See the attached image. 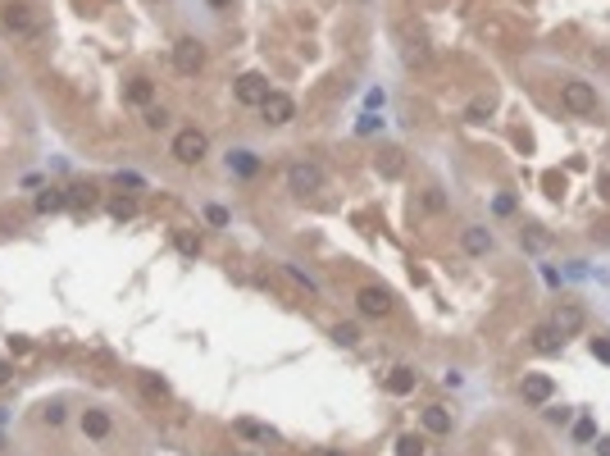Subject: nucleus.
<instances>
[{
	"instance_id": "obj_1",
	"label": "nucleus",
	"mask_w": 610,
	"mask_h": 456,
	"mask_svg": "<svg viewBox=\"0 0 610 456\" xmlns=\"http://www.w3.org/2000/svg\"><path fill=\"white\" fill-rule=\"evenodd\" d=\"M205 151H210V137H205L201 128H182V133L173 137V160H178V165H201Z\"/></svg>"
},
{
	"instance_id": "obj_2",
	"label": "nucleus",
	"mask_w": 610,
	"mask_h": 456,
	"mask_svg": "<svg viewBox=\"0 0 610 456\" xmlns=\"http://www.w3.org/2000/svg\"><path fill=\"white\" fill-rule=\"evenodd\" d=\"M173 69H178L182 78H196V73L205 69V50H201L196 37H182L178 46H173Z\"/></svg>"
},
{
	"instance_id": "obj_3",
	"label": "nucleus",
	"mask_w": 610,
	"mask_h": 456,
	"mask_svg": "<svg viewBox=\"0 0 610 456\" xmlns=\"http://www.w3.org/2000/svg\"><path fill=\"white\" fill-rule=\"evenodd\" d=\"M560 101H565V110H570V114H592V110H597L592 82H579V78H570V82L560 87Z\"/></svg>"
},
{
	"instance_id": "obj_4",
	"label": "nucleus",
	"mask_w": 610,
	"mask_h": 456,
	"mask_svg": "<svg viewBox=\"0 0 610 456\" xmlns=\"http://www.w3.org/2000/svg\"><path fill=\"white\" fill-rule=\"evenodd\" d=\"M287 188L296 192V197H310V192L323 188V169L319 165H305V160H296V165H287Z\"/></svg>"
},
{
	"instance_id": "obj_5",
	"label": "nucleus",
	"mask_w": 610,
	"mask_h": 456,
	"mask_svg": "<svg viewBox=\"0 0 610 456\" xmlns=\"http://www.w3.org/2000/svg\"><path fill=\"white\" fill-rule=\"evenodd\" d=\"M0 23H5V32H14V37H37V32H41L37 14H32L28 5H5V14H0Z\"/></svg>"
},
{
	"instance_id": "obj_6",
	"label": "nucleus",
	"mask_w": 610,
	"mask_h": 456,
	"mask_svg": "<svg viewBox=\"0 0 610 456\" xmlns=\"http://www.w3.org/2000/svg\"><path fill=\"white\" fill-rule=\"evenodd\" d=\"M260 114H265V124L282 128V124H292V119H296V105H292V96L269 92V96H265V105H260Z\"/></svg>"
},
{
	"instance_id": "obj_7",
	"label": "nucleus",
	"mask_w": 610,
	"mask_h": 456,
	"mask_svg": "<svg viewBox=\"0 0 610 456\" xmlns=\"http://www.w3.org/2000/svg\"><path fill=\"white\" fill-rule=\"evenodd\" d=\"M355 306H360V315H369V320H383V315H392V292L387 288H360Z\"/></svg>"
},
{
	"instance_id": "obj_8",
	"label": "nucleus",
	"mask_w": 610,
	"mask_h": 456,
	"mask_svg": "<svg viewBox=\"0 0 610 456\" xmlns=\"http://www.w3.org/2000/svg\"><path fill=\"white\" fill-rule=\"evenodd\" d=\"M265 96H269V78L265 73H242V78H237V101L242 105H265Z\"/></svg>"
},
{
	"instance_id": "obj_9",
	"label": "nucleus",
	"mask_w": 610,
	"mask_h": 456,
	"mask_svg": "<svg viewBox=\"0 0 610 456\" xmlns=\"http://www.w3.org/2000/svg\"><path fill=\"white\" fill-rule=\"evenodd\" d=\"M519 393H524V401H533V406H547L555 397V384H551V374H524Z\"/></svg>"
},
{
	"instance_id": "obj_10",
	"label": "nucleus",
	"mask_w": 610,
	"mask_h": 456,
	"mask_svg": "<svg viewBox=\"0 0 610 456\" xmlns=\"http://www.w3.org/2000/svg\"><path fill=\"white\" fill-rule=\"evenodd\" d=\"M551 329L560 333V338L579 333V329H583V310L574 306V301H560V306H555V315H551Z\"/></svg>"
},
{
	"instance_id": "obj_11",
	"label": "nucleus",
	"mask_w": 610,
	"mask_h": 456,
	"mask_svg": "<svg viewBox=\"0 0 610 456\" xmlns=\"http://www.w3.org/2000/svg\"><path fill=\"white\" fill-rule=\"evenodd\" d=\"M415 384H419V374L410 370V365H396V370L387 374V393H392V397H406V393H415Z\"/></svg>"
},
{
	"instance_id": "obj_12",
	"label": "nucleus",
	"mask_w": 610,
	"mask_h": 456,
	"mask_svg": "<svg viewBox=\"0 0 610 456\" xmlns=\"http://www.w3.org/2000/svg\"><path fill=\"white\" fill-rule=\"evenodd\" d=\"M460 246L470 256H487V246H492V233H487V228H465L460 233Z\"/></svg>"
},
{
	"instance_id": "obj_13",
	"label": "nucleus",
	"mask_w": 610,
	"mask_h": 456,
	"mask_svg": "<svg viewBox=\"0 0 610 456\" xmlns=\"http://www.w3.org/2000/svg\"><path fill=\"white\" fill-rule=\"evenodd\" d=\"M128 101H133V105H141V110H146V105L150 101H155V82H150V78H133V82H128Z\"/></svg>"
},
{
	"instance_id": "obj_14",
	"label": "nucleus",
	"mask_w": 610,
	"mask_h": 456,
	"mask_svg": "<svg viewBox=\"0 0 610 456\" xmlns=\"http://www.w3.org/2000/svg\"><path fill=\"white\" fill-rule=\"evenodd\" d=\"M82 433L87 438H105L110 433V416L105 411H82Z\"/></svg>"
},
{
	"instance_id": "obj_15",
	"label": "nucleus",
	"mask_w": 610,
	"mask_h": 456,
	"mask_svg": "<svg viewBox=\"0 0 610 456\" xmlns=\"http://www.w3.org/2000/svg\"><path fill=\"white\" fill-rule=\"evenodd\" d=\"M423 433H451V411L428 406L423 411Z\"/></svg>"
},
{
	"instance_id": "obj_16",
	"label": "nucleus",
	"mask_w": 610,
	"mask_h": 456,
	"mask_svg": "<svg viewBox=\"0 0 610 456\" xmlns=\"http://www.w3.org/2000/svg\"><path fill=\"white\" fill-rule=\"evenodd\" d=\"M560 333L551 329V324H538V329H533V347H538V352H560Z\"/></svg>"
},
{
	"instance_id": "obj_17",
	"label": "nucleus",
	"mask_w": 610,
	"mask_h": 456,
	"mask_svg": "<svg viewBox=\"0 0 610 456\" xmlns=\"http://www.w3.org/2000/svg\"><path fill=\"white\" fill-rule=\"evenodd\" d=\"M64 205H69V192H55V188H50V192H41V197H37V210H41V215H55V210H64Z\"/></svg>"
},
{
	"instance_id": "obj_18",
	"label": "nucleus",
	"mask_w": 610,
	"mask_h": 456,
	"mask_svg": "<svg viewBox=\"0 0 610 456\" xmlns=\"http://www.w3.org/2000/svg\"><path fill=\"white\" fill-rule=\"evenodd\" d=\"M141 393L155 397V401H165V397H169V384H165L160 374H141Z\"/></svg>"
},
{
	"instance_id": "obj_19",
	"label": "nucleus",
	"mask_w": 610,
	"mask_h": 456,
	"mask_svg": "<svg viewBox=\"0 0 610 456\" xmlns=\"http://www.w3.org/2000/svg\"><path fill=\"white\" fill-rule=\"evenodd\" d=\"M228 169H237V173H255V169H260V160L250 156V151H233V156H228Z\"/></svg>"
},
{
	"instance_id": "obj_20",
	"label": "nucleus",
	"mask_w": 610,
	"mask_h": 456,
	"mask_svg": "<svg viewBox=\"0 0 610 456\" xmlns=\"http://www.w3.org/2000/svg\"><path fill=\"white\" fill-rule=\"evenodd\" d=\"M396 456H423V438H419V433H401V438H396Z\"/></svg>"
},
{
	"instance_id": "obj_21",
	"label": "nucleus",
	"mask_w": 610,
	"mask_h": 456,
	"mask_svg": "<svg viewBox=\"0 0 610 456\" xmlns=\"http://www.w3.org/2000/svg\"><path fill=\"white\" fill-rule=\"evenodd\" d=\"M333 342H337V347H355V342H360V329H355V324H337V329H333Z\"/></svg>"
},
{
	"instance_id": "obj_22",
	"label": "nucleus",
	"mask_w": 610,
	"mask_h": 456,
	"mask_svg": "<svg viewBox=\"0 0 610 456\" xmlns=\"http://www.w3.org/2000/svg\"><path fill=\"white\" fill-rule=\"evenodd\" d=\"M237 433H242V438H250V443H260V438H269V429L265 425H255V420H237L233 425Z\"/></svg>"
},
{
	"instance_id": "obj_23",
	"label": "nucleus",
	"mask_w": 610,
	"mask_h": 456,
	"mask_svg": "<svg viewBox=\"0 0 610 456\" xmlns=\"http://www.w3.org/2000/svg\"><path fill=\"white\" fill-rule=\"evenodd\" d=\"M110 215H114V219H133V215H137V201H133V197H114V201H110Z\"/></svg>"
},
{
	"instance_id": "obj_24",
	"label": "nucleus",
	"mask_w": 610,
	"mask_h": 456,
	"mask_svg": "<svg viewBox=\"0 0 610 456\" xmlns=\"http://www.w3.org/2000/svg\"><path fill=\"white\" fill-rule=\"evenodd\" d=\"M173 246H178L182 256H201V242H196L192 233H178V237H173Z\"/></svg>"
},
{
	"instance_id": "obj_25",
	"label": "nucleus",
	"mask_w": 610,
	"mask_h": 456,
	"mask_svg": "<svg viewBox=\"0 0 610 456\" xmlns=\"http://www.w3.org/2000/svg\"><path fill=\"white\" fill-rule=\"evenodd\" d=\"M378 165H383L387 178H396V173H401V151H383V160H378Z\"/></svg>"
},
{
	"instance_id": "obj_26",
	"label": "nucleus",
	"mask_w": 610,
	"mask_h": 456,
	"mask_svg": "<svg viewBox=\"0 0 610 456\" xmlns=\"http://www.w3.org/2000/svg\"><path fill=\"white\" fill-rule=\"evenodd\" d=\"M574 438H579V443H592V438H597V425H592L587 416H583V420H574Z\"/></svg>"
},
{
	"instance_id": "obj_27",
	"label": "nucleus",
	"mask_w": 610,
	"mask_h": 456,
	"mask_svg": "<svg viewBox=\"0 0 610 456\" xmlns=\"http://www.w3.org/2000/svg\"><path fill=\"white\" fill-rule=\"evenodd\" d=\"M146 128H155V133H160V128H169V114L160 110V105H146Z\"/></svg>"
},
{
	"instance_id": "obj_28",
	"label": "nucleus",
	"mask_w": 610,
	"mask_h": 456,
	"mask_svg": "<svg viewBox=\"0 0 610 456\" xmlns=\"http://www.w3.org/2000/svg\"><path fill=\"white\" fill-rule=\"evenodd\" d=\"M92 188H69V205H78V210H82V205H87V210H92Z\"/></svg>"
},
{
	"instance_id": "obj_29",
	"label": "nucleus",
	"mask_w": 610,
	"mask_h": 456,
	"mask_svg": "<svg viewBox=\"0 0 610 456\" xmlns=\"http://www.w3.org/2000/svg\"><path fill=\"white\" fill-rule=\"evenodd\" d=\"M41 420H46V425H64V406H60V401H50V406L41 411Z\"/></svg>"
},
{
	"instance_id": "obj_30",
	"label": "nucleus",
	"mask_w": 610,
	"mask_h": 456,
	"mask_svg": "<svg viewBox=\"0 0 610 456\" xmlns=\"http://www.w3.org/2000/svg\"><path fill=\"white\" fill-rule=\"evenodd\" d=\"M205 219H210L214 228H223L228 224V210H223V205H205Z\"/></svg>"
},
{
	"instance_id": "obj_31",
	"label": "nucleus",
	"mask_w": 610,
	"mask_h": 456,
	"mask_svg": "<svg viewBox=\"0 0 610 456\" xmlns=\"http://www.w3.org/2000/svg\"><path fill=\"white\" fill-rule=\"evenodd\" d=\"M487 114H492V101H483V96H478V101L470 105V119L478 124V119H487Z\"/></svg>"
},
{
	"instance_id": "obj_32",
	"label": "nucleus",
	"mask_w": 610,
	"mask_h": 456,
	"mask_svg": "<svg viewBox=\"0 0 610 456\" xmlns=\"http://www.w3.org/2000/svg\"><path fill=\"white\" fill-rule=\"evenodd\" d=\"M547 420H555V425H570V411L555 406V411H547Z\"/></svg>"
},
{
	"instance_id": "obj_33",
	"label": "nucleus",
	"mask_w": 610,
	"mask_h": 456,
	"mask_svg": "<svg viewBox=\"0 0 610 456\" xmlns=\"http://www.w3.org/2000/svg\"><path fill=\"white\" fill-rule=\"evenodd\" d=\"M9 347H14L18 356H28V352H32V342H28V338H9Z\"/></svg>"
},
{
	"instance_id": "obj_34",
	"label": "nucleus",
	"mask_w": 610,
	"mask_h": 456,
	"mask_svg": "<svg viewBox=\"0 0 610 456\" xmlns=\"http://www.w3.org/2000/svg\"><path fill=\"white\" fill-rule=\"evenodd\" d=\"M9 379H14V365H9V361H0V388H5Z\"/></svg>"
},
{
	"instance_id": "obj_35",
	"label": "nucleus",
	"mask_w": 610,
	"mask_h": 456,
	"mask_svg": "<svg viewBox=\"0 0 610 456\" xmlns=\"http://www.w3.org/2000/svg\"><path fill=\"white\" fill-rule=\"evenodd\" d=\"M592 356H601V361H610V342H592Z\"/></svg>"
},
{
	"instance_id": "obj_36",
	"label": "nucleus",
	"mask_w": 610,
	"mask_h": 456,
	"mask_svg": "<svg viewBox=\"0 0 610 456\" xmlns=\"http://www.w3.org/2000/svg\"><path fill=\"white\" fill-rule=\"evenodd\" d=\"M601 197L610 201V173H601Z\"/></svg>"
},
{
	"instance_id": "obj_37",
	"label": "nucleus",
	"mask_w": 610,
	"mask_h": 456,
	"mask_svg": "<svg viewBox=\"0 0 610 456\" xmlns=\"http://www.w3.org/2000/svg\"><path fill=\"white\" fill-rule=\"evenodd\" d=\"M597 452H601V456H610V438H601V443H597Z\"/></svg>"
},
{
	"instance_id": "obj_38",
	"label": "nucleus",
	"mask_w": 610,
	"mask_h": 456,
	"mask_svg": "<svg viewBox=\"0 0 610 456\" xmlns=\"http://www.w3.org/2000/svg\"><path fill=\"white\" fill-rule=\"evenodd\" d=\"M210 5H214V9H223V5H233V0H210Z\"/></svg>"
},
{
	"instance_id": "obj_39",
	"label": "nucleus",
	"mask_w": 610,
	"mask_h": 456,
	"mask_svg": "<svg viewBox=\"0 0 610 456\" xmlns=\"http://www.w3.org/2000/svg\"><path fill=\"white\" fill-rule=\"evenodd\" d=\"M323 456H346V452H323Z\"/></svg>"
}]
</instances>
